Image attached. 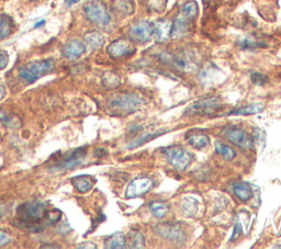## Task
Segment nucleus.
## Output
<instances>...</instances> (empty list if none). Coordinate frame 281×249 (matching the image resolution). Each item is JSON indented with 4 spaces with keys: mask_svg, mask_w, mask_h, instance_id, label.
<instances>
[{
    "mask_svg": "<svg viewBox=\"0 0 281 249\" xmlns=\"http://www.w3.org/2000/svg\"><path fill=\"white\" fill-rule=\"evenodd\" d=\"M47 204L42 201L32 200L21 204L17 210V218L19 226H27L28 229L41 230L38 228L41 225L39 222L45 216Z\"/></svg>",
    "mask_w": 281,
    "mask_h": 249,
    "instance_id": "f257e3e1",
    "label": "nucleus"
},
{
    "mask_svg": "<svg viewBox=\"0 0 281 249\" xmlns=\"http://www.w3.org/2000/svg\"><path fill=\"white\" fill-rule=\"evenodd\" d=\"M144 98L137 94H117L107 101V110L114 115L134 113L144 106Z\"/></svg>",
    "mask_w": 281,
    "mask_h": 249,
    "instance_id": "f03ea898",
    "label": "nucleus"
},
{
    "mask_svg": "<svg viewBox=\"0 0 281 249\" xmlns=\"http://www.w3.org/2000/svg\"><path fill=\"white\" fill-rule=\"evenodd\" d=\"M54 68L55 63L52 60L31 62L20 68L19 76L27 84H33L41 77L51 74L54 71Z\"/></svg>",
    "mask_w": 281,
    "mask_h": 249,
    "instance_id": "7ed1b4c3",
    "label": "nucleus"
},
{
    "mask_svg": "<svg viewBox=\"0 0 281 249\" xmlns=\"http://www.w3.org/2000/svg\"><path fill=\"white\" fill-rule=\"evenodd\" d=\"M84 14L91 23L98 27H107L110 25L111 16L107 6L100 0H91L84 6Z\"/></svg>",
    "mask_w": 281,
    "mask_h": 249,
    "instance_id": "20e7f679",
    "label": "nucleus"
},
{
    "mask_svg": "<svg viewBox=\"0 0 281 249\" xmlns=\"http://www.w3.org/2000/svg\"><path fill=\"white\" fill-rule=\"evenodd\" d=\"M86 156H87V148L86 147H79L77 149H74L72 153L65 155L64 157L57 160L56 163L52 164L48 168V170L51 173L65 172L68 170H72L83 163Z\"/></svg>",
    "mask_w": 281,
    "mask_h": 249,
    "instance_id": "39448f33",
    "label": "nucleus"
},
{
    "mask_svg": "<svg viewBox=\"0 0 281 249\" xmlns=\"http://www.w3.org/2000/svg\"><path fill=\"white\" fill-rule=\"evenodd\" d=\"M223 107V102L217 97L202 98L192 102L186 110L188 115H210L219 111Z\"/></svg>",
    "mask_w": 281,
    "mask_h": 249,
    "instance_id": "423d86ee",
    "label": "nucleus"
},
{
    "mask_svg": "<svg viewBox=\"0 0 281 249\" xmlns=\"http://www.w3.org/2000/svg\"><path fill=\"white\" fill-rule=\"evenodd\" d=\"M165 157L168 163L178 171L186 170L191 164V154L185 148L179 146H171L164 149Z\"/></svg>",
    "mask_w": 281,
    "mask_h": 249,
    "instance_id": "0eeeda50",
    "label": "nucleus"
},
{
    "mask_svg": "<svg viewBox=\"0 0 281 249\" xmlns=\"http://www.w3.org/2000/svg\"><path fill=\"white\" fill-rule=\"evenodd\" d=\"M129 37L133 42L147 43L154 39V22L139 20L129 29Z\"/></svg>",
    "mask_w": 281,
    "mask_h": 249,
    "instance_id": "6e6552de",
    "label": "nucleus"
},
{
    "mask_svg": "<svg viewBox=\"0 0 281 249\" xmlns=\"http://www.w3.org/2000/svg\"><path fill=\"white\" fill-rule=\"evenodd\" d=\"M223 137L226 141L240 148L250 149L253 147V137L247 132L239 127H226L222 132Z\"/></svg>",
    "mask_w": 281,
    "mask_h": 249,
    "instance_id": "1a4fd4ad",
    "label": "nucleus"
},
{
    "mask_svg": "<svg viewBox=\"0 0 281 249\" xmlns=\"http://www.w3.org/2000/svg\"><path fill=\"white\" fill-rule=\"evenodd\" d=\"M154 187V181L148 177H139L132 180L125 190V198L134 199L139 198L150 192Z\"/></svg>",
    "mask_w": 281,
    "mask_h": 249,
    "instance_id": "9d476101",
    "label": "nucleus"
},
{
    "mask_svg": "<svg viewBox=\"0 0 281 249\" xmlns=\"http://www.w3.org/2000/svg\"><path fill=\"white\" fill-rule=\"evenodd\" d=\"M156 231L163 238L174 242V244H183L187 239L185 230L176 225H158Z\"/></svg>",
    "mask_w": 281,
    "mask_h": 249,
    "instance_id": "9b49d317",
    "label": "nucleus"
},
{
    "mask_svg": "<svg viewBox=\"0 0 281 249\" xmlns=\"http://www.w3.org/2000/svg\"><path fill=\"white\" fill-rule=\"evenodd\" d=\"M108 54L110 55V57L114 60L122 59V57L128 56L130 54H133L135 49L133 48V45L128 40L120 39L117 41L112 42L110 45L108 46Z\"/></svg>",
    "mask_w": 281,
    "mask_h": 249,
    "instance_id": "f8f14e48",
    "label": "nucleus"
},
{
    "mask_svg": "<svg viewBox=\"0 0 281 249\" xmlns=\"http://www.w3.org/2000/svg\"><path fill=\"white\" fill-rule=\"evenodd\" d=\"M86 50H87V48H86L85 42L79 41L77 39H74L64 45V48L62 50V53L65 59L70 61H75L85 53Z\"/></svg>",
    "mask_w": 281,
    "mask_h": 249,
    "instance_id": "ddd939ff",
    "label": "nucleus"
},
{
    "mask_svg": "<svg viewBox=\"0 0 281 249\" xmlns=\"http://www.w3.org/2000/svg\"><path fill=\"white\" fill-rule=\"evenodd\" d=\"M171 22L167 20H160L154 22V39L157 41H166L170 38Z\"/></svg>",
    "mask_w": 281,
    "mask_h": 249,
    "instance_id": "4468645a",
    "label": "nucleus"
},
{
    "mask_svg": "<svg viewBox=\"0 0 281 249\" xmlns=\"http://www.w3.org/2000/svg\"><path fill=\"white\" fill-rule=\"evenodd\" d=\"M72 183L78 192L86 193L93 189L94 184H95V179H94V177L88 176V175H82V176L74 177L72 179Z\"/></svg>",
    "mask_w": 281,
    "mask_h": 249,
    "instance_id": "2eb2a0df",
    "label": "nucleus"
},
{
    "mask_svg": "<svg viewBox=\"0 0 281 249\" xmlns=\"http://www.w3.org/2000/svg\"><path fill=\"white\" fill-rule=\"evenodd\" d=\"M266 109V106L263 102H254V103H249L247 106L235 109L233 111H231L228 113V115H254L257 113H261L263 110Z\"/></svg>",
    "mask_w": 281,
    "mask_h": 249,
    "instance_id": "dca6fc26",
    "label": "nucleus"
},
{
    "mask_svg": "<svg viewBox=\"0 0 281 249\" xmlns=\"http://www.w3.org/2000/svg\"><path fill=\"white\" fill-rule=\"evenodd\" d=\"M105 37L98 31H90L86 33L85 36V44L86 48H89L90 50L96 51L102 48V45L105 44Z\"/></svg>",
    "mask_w": 281,
    "mask_h": 249,
    "instance_id": "f3484780",
    "label": "nucleus"
},
{
    "mask_svg": "<svg viewBox=\"0 0 281 249\" xmlns=\"http://www.w3.org/2000/svg\"><path fill=\"white\" fill-rule=\"evenodd\" d=\"M233 192L242 202H247L253 196V190L247 182H237L233 186Z\"/></svg>",
    "mask_w": 281,
    "mask_h": 249,
    "instance_id": "a211bd4d",
    "label": "nucleus"
},
{
    "mask_svg": "<svg viewBox=\"0 0 281 249\" xmlns=\"http://www.w3.org/2000/svg\"><path fill=\"white\" fill-rule=\"evenodd\" d=\"M198 13V4L194 2V0L187 2L186 4H183L180 8V17H182L183 19H186L189 22L197 18Z\"/></svg>",
    "mask_w": 281,
    "mask_h": 249,
    "instance_id": "6ab92c4d",
    "label": "nucleus"
},
{
    "mask_svg": "<svg viewBox=\"0 0 281 249\" xmlns=\"http://www.w3.org/2000/svg\"><path fill=\"white\" fill-rule=\"evenodd\" d=\"M188 144L193 148L203 149L209 147L210 137L206 134H203V133H193V134L189 135Z\"/></svg>",
    "mask_w": 281,
    "mask_h": 249,
    "instance_id": "aec40b11",
    "label": "nucleus"
},
{
    "mask_svg": "<svg viewBox=\"0 0 281 249\" xmlns=\"http://www.w3.org/2000/svg\"><path fill=\"white\" fill-rule=\"evenodd\" d=\"M105 245L107 248L111 249H121L125 248L127 246V237L121 231H118V233H114L107 237L105 240Z\"/></svg>",
    "mask_w": 281,
    "mask_h": 249,
    "instance_id": "412c9836",
    "label": "nucleus"
},
{
    "mask_svg": "<svg viewBox=\"0 0 281 249\" xmlns=\"http://www.w3.org/2000/svg\"><path fill=\"white\" fill-rule=\"evenodd\" d=\"M113 9L116 10L117 14L125 17L134 13L135 6L133 0H114Z\"/></svg>",
    "mask_w": 281,
    "mask_h": 249,
    "instance_id": "4be33fe9",
    "label": "nucleus"
},
{
    "mask_svg": "<svg viewBox=\"0 0 281 249\" xmlns=\"http://www.w3.org/2000/svg\"><path fill=\"white\" fill-rule=\"evenodd\" d=\"M188 22L186 19H183L182 17H178L174 22H171V31H170V38L171 39H178L182 37L183 34L187 32L188 29Z\"/></svg>",
    "mask_w": 281,
    "mask_h": 249,
    "instance_id": "5701e85b",
    "label": "nucleus"
},
{
    "mask_svg": "<svg viewBox=\"0 0 281 249\" xmlns=\"http://www.w3.org/2000/svg\"><path fill=\"white\" fill-rule=\"evenodd\" d=\"M165 132H156V133H147V134H144V135H141V136H137L135 137L134 140H132L128 145H127V148L128 149H134V148H137V147H141L144 145V144H146L147 142H150L152 140H155V138L160 136V135H163Z\"/></svg>",
    "mask_w": 281,
    "mask_h": 249,
    "instance_id": "b1692460",
    "label": "nucleus"
},
{
    "mask_svg": "<svg viewBox=\"0 0 281 249\" xmlns=\"http://www.w3.org/2000/svg\"><path fill=\"white\" fill-rule=\"evenodd\" d=\"M214 148H215V152L216 154H219L221 157L226 160V161H232L236 157V152L231 147L226 145V144L222 143V142H215L214 144Z\"/></svg>",
    "mask_w": 281,
    "mask_h": 249,
    "instance_id": "393cba45",
    "label": "nucleus"
},
{
    "mask_svg": "<svg viewBox=\"0 0 281 249\" xmlns=\"http://www.w3.org/2000/svg\"><path fill=\"white\" fill-rule=\"evenodd\" d=\"M13 19L8 16L3 15L2 18H0V41L10 36L11 32H13Z\"/></svg>",
    "mask_w": 281,
    "mask_h": 249,
    "instance_id": "a878e982",
    "label": "nucleus"
},
{
    "mask_svg": "<svg viewBox=\"0 0 281 249\" xmlns=\"http://www.w3.org/2000/svg\"><path fill=\"white\" fill-rule=\"evenodd\" d=\"M129 244L132 248H144L145 237L140 230L133 229L129 233Z\"/></svg>",
    "mask_w": 281,
    "mask_h": 249,
    "instance_id": "bb28decb",
    "label": "nucleus"
},
{
    "mask_svg": "<svg viewBox=\"0 0 281 249\" xmlns=\"http://www.w3.org/2000/svg\"><path fill=\"white\" fill-rule=\"evenodd\" d=\"M101 82H102L103 87L107 89L118 88L119 85L121 84V80H120V77L118 76V75L111 73V72H108L103 75Z\"/></svg>",
    "mask_w": 281,
    "mask_h": 249,
    "instance_id": "cd10ccee",
    "label": "nucleus"
},
{
    "mask_svg": "<svg viewBox=\"0 0 281 249\" xmlns=\"http://www.w3.org/2000/svg\"><path fill=\"white\" fill-rule=\"evenodd\" d=\"M150 210L154 216H156L157 218H163L167 215V213L169 212V206L166 203H163V202L156 201L152 202L150 204Z\"/></svg>",
    "mask_w": 281,
    "mask_h": 249,
    "instance_id": "c85d7f7f",
    "label": "nucleus"
},
{
    "mask_svg": "<svg viewBox=\"0 0 281 249\" xmlns=\"http://www.w3.org/2000/svg\"><path fill=\"white\" fill-rule=\"evenodd\" d=\"M198 210V204L197 201L194 199H186L185 201L181 203V211L186 214L187 216H192L194 214L197 213Z\"/></svg>",
    "mask_w": 281,
    "mask_h": 249,
    "instance_id": "c756f323",
    "label": "nucleus"
},
{
    "mask_svg": "<svg viewBox=\"0 0 281 249\" xmlns=\"http://www.w3.org/2000/svg\"><path fill=\"white\" fill-rule=\"evenodd\" d=\"M238 44L240 48L244 50H255L258 48H263V46H266V45H263V43L258 42V41H256V40L251 39V38H244L240 40Z\"/></svg>",
    "mask_w": 281,
    "mask_h": 249,
    "instance_id": "7c9ffc66",
    "label": "nucleus"
},
{
    "mask_svg": "<svg viewBox=\"0 0 281 249\" xmlns=\"http://www.w3.org/2000/svg\"><path fill=\"white\" fill-rule=\"evenodd\" d=\"M0 119L6 126L19 127L21 125L20 120L17 117H13V115H0Z\"/></svg>",
    "mask_w": 281,
    "mask_h": 249,
    "instance_id": "2f4dec72",
    "label": "nucleus"
},
{
    "mask_svg": "<svg viewBox=\"0 0 281 249\" xmlns=\"http://www.w3.org/2000/svg\"><path fill=\"white\" fill-rule=\"evenodd\" d=\"M45 218L50 224H55L61 219L62 217V213L59 210H51V211H47L45 212Z\"/></svg>",
    "mask_w": 281,
    "mask_h": 249,
    "instance_id": "473e14b6",
    "label": "nucleus"
},
{
    "mask_svg": "<svg viewBox=\"0 0 281 249\" xmlns=\"http://www.w3.org/2000/svg\"><path fill=\"white\" fill-rule=\"evenodd\" d=\"M148 7L155 13H162L166 7V0H148Z\"/></svg>",
    "mask_w": 281,
    "mask_h": 249,
    "instance_id": "72a5a7b5",
    "label": "nucleus"
},
{
    "mask_svg": "<svg viewBox=\"0 0 281 249\" xmlns=\"http://www.w3.org/2000/svg\"><path fill=\"white\" fill-rule=\"evenodd\" d=\"M250 79L257 86H265L269 82L268 77L261 73H253L250 75Z\"/></svg>",
    "mask_w": 281,
    "mask_h": 249,
    "instance_id": "f704fd0d",
    "label": "nucleus"
},
{
    "mask_svg": "<svg viewBox=\"0 0 281 249\" xmlns=\"http://www.w3.org/2000/svg\"><path fill=\"white\" fill-rule=\"evenodd\" d=\"M9 63V55L6 51H0V71L7 67Z\"/></svg>",
    "mask_w": 281,
    "mask_h": 249,
    "instance_id": "c9c22d12",
    "label": "nucleus"
},
{
    "mask_svg": "<svg viewBox=\"0 0 281 249\" xmlns=\"http://www.w3.org/2000/svg\"><path fill=\"white\" fill-rule=\"evenodd\" d=\"M11 241V236L3 229H0V247H4L6 245H8Z\"/></svg>",
    "mask_w": 281,
    "mask_h": 249,
    "instance_id": "e433bc0d",
    "label": "nucleus"
},
{
    "mask_svg": "<svg viewBox=\"0 0 281 249\" xmlns=\"http://www.w3.org/2000/svg\"><path fill=\"white\" fill-rule=\"evenodd\" d=\"M243 233V229H242V225H240L239 222H237L236 224H235V227H234V231H233V235L231 237V241L233 240H236L238 237L242 235Z\"/></svg>",
    "mask_w": 281,
    "mask_h": 249,
    "instance_id": "4c0bfd02",
    "label": "nucleus"
},
{
    "mask_svg": "<svg viewBox=\"0 0 281 249\" xmlns=\"http://www.w3.org/2000/svg\"><path fill=\"white\" fill-rule=\"evenodd\" d=\"M108 154L107 149L103 148V147H99L95 150V156L96 157H103V156H106Z\"/></svg>",
    "mask_w": 281,
    "mask_h": 249,
    "instance_id": "58836bf2",
    "label": "nucleus"
},
{
    "mask_svg": "<svg viewBox=\"0 0 281 249\" xmlns=\"http://www.w3.org/2000/svg\"><path fill=\"white\" fill-rule=\"evenodd\" d=\"M78 248H97V245H95L94 242H91V241L82 242V245H79Z\"/></svg>",
    "mask_w": 281,
    "mask_h": 249,
    "instance_id": "ea45409f",
    "label": "nucleus"
},
{
    "mask_svg": "<svg viewBox=\"0 0 281 249\" xmlns=\"http://www.w3.org/2000/svg\"><path fill=\"white\" fill-rule=\"evenodd\" d=\"M80 2V0H65V4H66V6L68 8L70 7H72L73 5H76V4H78Z\"/></svg>",
    "mask_w": 281,
    "mask_h": 249,
    "instance_id": "a19ab883",
    "label": "nucleus"
},
{
    "mask_svg": "<svg viewBox=\"0 0 281 249\" xmlns=\"http://www.w3.org/2000/svg\"><path fill=\"white\" fill-rule=\"evenodd\" d=\"M6 205L3 203V202H0V218L4 216V214L6 213Z\"/></svg>",
    "mask_w": 281,
    "mask_h": 249,
    "instance_id": "79ce46f5",
    "label": "nucleus"
},
{
    "mask_svg": "<svg viewBox=\"0 0 281 249\" xmlns=\"http://www.w3.org/2000/svg\"><path fill=\"white\" fill-rule=\"evenodd\" d=\"M45 22H47L45 20L39 21V22H37V23H36V25H34V27H33V28H34V29H39V28H41L42 26H44V25H45Z\"/></svg>",
    "mask_w": 281,
    "mask_h": 249,
    "instance_id": "37998d69",
    "label": "nucleus"
},
{
    "mask_svg": "<svg viewBox=\"0 0 281 249\" xmlns=\"http://www.w3.org/2000/svg\"><path fill=\"white\" fill-rule=\"evenodd\" d=\"M5 96H6V90L3 86H0V100L4 99Z\"/></svg>",
    "mask_w": 281,
    "mask_h": 249,
    "instance_id": "c03bdc74",
    "label": "nucleus"
},
{
    "mask_svg": "<svg viewBox=\"0 0 281 249\" xmlns=\"http://www.w3.org/2000/svg\"><path fill=\"white\" fill-rule=\"evenodd\" d=\"M42 248H60V247L59 246H54V245H51V246L44 245V246H42Z\"/></svg>",
    "mask_w": 281,
    "mask_h": 249,
    "instance_id": "a18cd8bd",
    "label": "nucleus"
},
{
    "mask_svg": "<svg viewBox=\"0 0 281 249\" xmlns=\"http://www.w3.org/2000/svg\"><path fill=\"white\" fill-rule=\"evenodd\" d=\"M30 2H37V0H30Z\"/></svg>",
    "mask_w": 281,
    "mask_h": 249,
    "instance_id": "49530a36",
    "label": "nucleus"
}]
</instances>
